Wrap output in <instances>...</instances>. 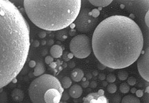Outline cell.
<instances>
[{
    "mask_svg": "<svg viewBox=\"0 0 149 103\" xmlns=\"http://www.w3.org/2000/svg\"><path fill=\"white\" fill-rule=\"evenodd\" d=\"M112 1L111 0H91L90 3L95 7H107L110 5Z\"/></svg>",
    "mask_w": 149,
    "mask_h": 103,
    "instance_id": "9a60e30c",
    "label": "cell"
},
{
    "mask_svg": "<svg viewBox=\"0 0 149 103\" xmlns=\"http://www.w3.org/2000/svg\"><path fill=\"white\" fill-rule=\"evenodd\" d=\"M98 74V72L97 71H94L93 72V73H92V75H94V76H97Z\"/></svg>",
    "mask_w": 149,
    "mask_h": 103,
    "instance_id": "74e56055",
    "label": "cell"
},
{
    "mask_svg": "<svg viewBox=\"0 0 149 103\" xmlns=\"http://www.w3.org/2000/svg\"><path fill=\"white\" fill-rule=\"evenodd\" d=\"M118 76L120 81H125L128 78V73L125 71H120L118 72Z\"/></svg>",
    "mask_w": 149,
    "mask_h": 103,
    "instance_id": "d6986e66",
    "label": "cell"
},
{
    "mask_svg": "<svg viewBox=\"0 0 149 103\" xmlns=\"http://www.w3.org/2000/svg\"><path fill=\"white\" fill-rule=\"evenodd\" d=\"M54 61V58L51 56H46L45 59V62L48 65H49V64H52Z\"/></svg>",
    "mask_w": 149,
    "mask_h": 103,
    "instance_id": "cb8c5ba5",
    "label": "cell"
},
{
    "mask_svg": "<svg viewBox=\"0 0 149 103\" xmlns=\"http://www.w3.org/2000/svg\"><path fill=\"white\" fill-rule=\"evenodd\" d=\"M106 78V75L103 73H101L98 75V79L100 80L101 81H104Z\"/></svg>",
    "mask_w": 149,
    "mask_h": 103,
    "instance_id": "83f0119b",
    "label": "cell"
},
{
    "mask_svg": "<svg viewBox=\"0 0 149 103\" xmlns=\"http://www.w3.org/2000/svg\"><path fill=\"white\" fill-rule=\"evenodd\" d=\"M84 76V72L79 68H76L71 72V78L75 82L81 81Z\"/></svg>",
    "mask_w": 149,
    "mask_h": 103,
    "instance_id": "8fae6325",
    "label": "cell"
},
{
    "mask_svg": "<svg viewBox=\"0 0 149 103\" xmlns=\"http://www.w3.org/2000/svg\"><path fill=\"white\" fill-rule=\"evenodd\" d=\"M107 91L109 93H110V94H114L117 91V87H116V85L115 84L111 83V84H110L107 85Z\"/></svg>",
    "mask_w": 149,
    "mask_h": 103,
    "instance_id": "ffe728a7",
    "label": "cell"
},
{
    "mask_svg": "<svg viewBox=\"0 0 149 103\" xmlns=\"http://www.w3.org/2000/svg\"><path fill=\"white\" fill-rule=\"evenodd\" d=\"M84 103H109L104 94L97 93H90L84 98Z\"/></svg>",
    "mask_w": 149,
    "mask_h": 103,
    "instance_id": "9c48e42d",
    "label": "cell"
},
{
    "mask_svg": "<svg viewBox=\"0 0 149 103\" xmlns=\"http://www.w3.org/2000/svg\"><path fill=\"white\" fill-rule=\"evenodd\" d=\"M61 98H62V100H63V101L68 100L69 98V94L66 92L63 93V94H62V95H61Z\"/></svg>",
    "mask_w": 149,
    "mask_h": 103,
    "instance_id": "484cf974",
    "label": "cell"
},
{
    "mask_svg": "<svg viewBox=\"0 0 149 103\" xmlns=\"http://www.w3.org/2000/svg\"><path fill=\"white\" fill-rule=\"evenodd\" d=\"M131 93H132V94H133V93H135L136 91V88H132L131 89Z\"/></svg>",
    "mask_w": 149,
    "mask_h": 103,
    "instance_id": "f35d334b",
    "label": "cell"
},
{
    "mask_svg": "<svg viewBox=\"0 0 149 103\" xmlns=\"http://www.w3.org/2000/svg\"><path fill=\"white\" fill-rule=\"evenodd\" d=\"M98 69H100V70H103V69L106 68V67H105L104 65H103V64H102V63H100L98 64Z\"/></svg>",
    "mask_w": 149,
    "mask_h": 103,
    "instance_id": "836d02e7",
    "label": "cell"
},
{
    "mask_svg": "<svg viewBox=\"0 0 149 103\" xmlns=\"http://www.w3.org/2000/svg\"><path fill=\"white\" fill-rule=\"evenodd\" d=\"M63 93L56 88L48 89L44 95V103H59Z\"/></svg>",
    "mask_w": 149,
    "mask_h": 103,
    "instance_id": "ba28073f",
    "label": "cell"
},
{
    "mask_svg": "<svg viewBox=\"0 0 149 103\" xmlns=\"http://www.w3.org/2000/svg\"><path fill=\"white\" fill-rule=\"evenodd\" d=\"M91 43L94 54L100 63L112 69H123L137 60L144 38L141 29L132 19L116 15L98 24Z\"/></svg>",
    "mask_w": 149,
    "mask_h": 103,
    "instance_id": "6da1fadb",
    "label": "cell"
},
{
    "mask_svg": "<svg viewBox=\"0 0 149 103\" xmlns=\"http://www.w3.org/2000/svg\"><path fill=\"white\" fill-rule=\"evenodd\" d=\"M106 81L107 82L113 83L116 81V76L113 73L109 74L106 77Z\"/></svg>",
    "mask_w": 149,
    "mask_h": 103,
    "instance_id": "44dd1931",
    "label": "cell"
},
{
    "mask_svg": "<svg viewBox=\"0 0 149 103\" xmlns=\"http://www.w3.org/2000/svg\"><path fill=\"white\" fill-rule=\"evenodd\" d=\"M56 88L64 92L58 81L53 75L44 74L34 80L29 88V97L33 103H44V95L48 89Z\"/></svg>",
    "mask_w": 149,
    "mask_h": 103,
    "instance_id": "277c9868",
    "label": "cell"
},
{
    "mask_svg": "<svg viewBox=\"0 0 149 103\" xmlns=\"http://www.w3.org/2000/svg\"><path fill=\"white\" fill-rule=\"evenodd\" d=\"M59 103H67L66 102H65V101H62V102H59Z\"/></svg>",
    "mask_w": 149,
    "mask_h": 103,
    "instance_id": "7bdbcfd3",
    "label": "cell"
},
{
    "mask_svg": "<svg viewBox=\"0 0 149 103\" xmlns=\"http://www.w3.org/2000/svg\"><path fill=\"white\" fill-rule=\"evenodd\" d=\"M29 48L30 29L27 21L13 3L0 0V89L20 72Z\"/></svg>",
    "mask_w": 149,
    "mask_h": 103,
    "instance_id": "7a4b0ae2",
    "label": "cell"
},
{
    "mask_svg": "<svg viewBox=\"0 0 149 103\" xmlns=\"http://www.w3.org/2000/svg\"><path fill=\"white\" fill-rule=\"evenodd\" d=\"M40 45V42L38 41H35L33 42V46L35 47H38Z\"/></svg>",
    "mask_w": 149,
    "mask_h": 103,
    "instance_id": "e575fe53",
    "label": "cell"
},
{
    "mask_svg": "<svg viewBox=\"0 0 149 103\" xmlns=\"http://www.w3.org/2000/svg\"><path fill=\"white\" fill-rule=\"evenodd\" d=\"M120 101H121V97L119 95H115L113 98V103H120Z\"/></svg>",
    "mask_w": 149,
    "mask_h": 103,
    "instance_id": "d4e9b609",
    "label": "cell"
},
{
    "mask_svg": "<svg viewBox=\"0 0 149 103\" xmlns=\"http://www.w3.org/2000/svg\"><path fill=\"white\" fill-rule=\"evenodd\" d=\"M23 3L31 21L37 27L49 31L68 27L76 20L81 7L80 0H25Z\"/></svg>",
    "mask_w": 149,
    "mask_h": 103,
    "instance_id": "3957f363",
    "label": "cell"
},
{
    "mask_svg": "<svg viewBox=\"0 0 149 103\" xmlns=\"http://www.w3.org/2000/svg\"><path fill=\"white\" fill-rule=\"evenodd\" d=\"M65 31H63V32H60V36H58L57 38H58V39H60V40H61V41H64V40H65L66 38H68V36H67V34L65 33Z\"/></svg>",
    "mask_w": 149,
    "mask_h": 103,
    "instance_id": "7402d4cb",
    "label": "cell"
},
{
    "mask_svg": "<svg viewBox=\"0 0 149 103\" xmlns=\"http://www.w3.org/2000/svg\"><path fill=\"white\" fill-rule=\"evenodd\" d=\"M54 43V41H53V40H49L48 41V45H52Z\"/></svg>",
    "mask_w": 149,
    "mask_h": 103,
    "instance_id": "8d00e7d4",
    "label": "cell"
},
{
    "mask_svg": "<svg viewBox=\"0 0 149 103\" xmlns=\"http://www.w3.org/2000/svg\"><path fill=\"white\" fill-rule=\"evenodd\" d=\"M89 85H90V87L92 88H95L97 87V82L95 81H91V82L89 84Z\"/></svg>",
    "mask_w": 149,
    "mask_h": 103,
    "instance_id": "4316f807",
    "label": "cell"
},
{
    "mask_svg": "<svg viewBox=\"0 0 149 103\" xmlns=\"http://www.w3.org/2000/svg\"><path fill=\"white\" fill-rule=\"evenodd\" d=\"M50 54L53 58H59L63 55V49L60 46L58 45H53L51 47Z\"/></svg>",
    "mask_w": 149,
    "mask_h": 103,
    "instance_id": "7c38bea8",
    "label": "cell"
},
{
    "mask_svg": "<svg viewBox=\"0 0 149 103\" xmlns=\"http://www.w3.org/2000/svg\"><path fill=\"white\" fill-rule=\"evenodd\" d=\"M45 41H44V42H42V45H45Z\"/></svg>",
    "mask_w": 149,
    "mask_h": 103,
    "instance_id": "b9f144b4",
    "label": "cell"
},
{
    "mask_svg": "<svg viewBox=\"0 0 149 103\" xmlns=\"http://www.w3.org/2000/svg\"><path fill=\"white\" fill-rule=\"evenodd\" d=\"M83 89L79 85L75 84L70 87L69 94L70 97L73 98H78L80 97L82 94Z\"/></svg>",
    "mask_w": 149,
    "mask_h": 103,
    "instance_id": "30bf717a",
    "label": "cell"
},
{
    "mask_svg": "<svg viewBox=\"0 0 149 103\" xmlns=\"http://www.w3.org/2000/svg\"><path fill=\"white\" fill-rule=\"evenodd\" d=\"M92 73H86V78H87L88 80H90V79H91V78H92Z\"/></svg>",
    "mask_w": 149,
    "mask_h": 103,
    "instance_id": "d590c367",
    "label": "cell"
},
{
    "mask_svg": "<svg viewBox=\"0 0 149 103\" xmlns=\"http://www.w3.org/2000/svg\"><path fill=\"white\" fill-rule=\"evenodd\" d=\"M98 93H100V94H104V91H103V90H102V89H100V90H99Z\"/></svg>",
    "mask_w": 149,
    "mask_h": 103,
    "instance_id": "ab89813d",
    "label": "cell"
},
{
    "mask_svg": "<svg viewBox=\"0 0 149 103\" xmlns=\"http://www.w3.org/2000/svg\"><path fill=\"white\" fill-rule=\"evenodd\" d=\"M121 103H141V102L137 97L132 95H128L122 98Z\"/></svg>",
    "mask_w": 149,
    "mask_h": 103,
    "instance_id": "2e32d148",
    "label": "cell"
},
{
    "mask_svg": "<svg viewBox=\"0 0 149 103\" xmlns=\"http://www.w3.org/2000/svg\"><path fill=\"white\" fill-rule=\"evenodd\" d=\"M107 85V81H106V82H104H104H103V87H106Z\"/></svg>",
    "mask_w": 149,
    "mask_h": 103,
    "instance_id": "60d3db41",
    "label": "cell"
},
{
    "mask_svg": "<svg viewBox=\"0 0 149 103\" xmlns=\"http://www.w3.org/2000/svg\"><path fill=\"white\" fill-rule=\"evenodd\" d=\"M128 85H131V86H133L134 85H135L136 82V80L135 79V78H134V77H132V76H131L130 77V78L128 79Z\"/></svg>",
    "mask_w": 149,
    "mask_h": 103,
    "instance_id": "603a6c76",
    "label": "cell"
},
{
    "mask_svg": "<svg viewBox=\"0 0 149 103\" xmlns=\"http://www.w3.org/2000/svg\"><path fill=\"white\" fill-rule=\"evenodd\" d=\"M69 47L73 55L79 59L87 58L93 50L90 38L84 34H78L73 37Z\"/></svg>",
    "mask_w": 149,
    "mask_h": 103,
    "instance_id": "5b68a950",
    "label": "cell"
},
{
    "mask_svg": "<svg viewBox=\"0 0 149 103\" xmlns=\"http://www.w3.org/2000/svg\"><path fill=\"white\" fill-rule=\"evenodd\" d=\"M148 11L146 12V16H145V22H146V24L147 25V26L148 27Z\"/></svg>",
    "mask_w": 149,
    "mask_h": 103,
    "instance_id": "f546056e",
    "label": "cell"
},
{
    "mask_svg": "<svg viewBox=\"0 0 149 103\" xmlns=\"http://www.w3.org/2000/svg\"><path fill=\"white\" fill-rule=\"evenodd\" d=\"M11 96L13 99L16 101H22L24 99V93L21 89L16 88L13 90L11 93Z\"/></svg>",
    "mask_w": 149,
    "mask_h": 103,
    "instance_id": "5bb4252c",
    "label": "cell"
},
{
    "mask_svg": "<svg viewBox=\"0 0 149 103\" xmlns=\"http://www.w3.org/2000/svg\"><path fill=\"white\" fill-rule=\"evenodd\" d=\"M45 67L44 64L41 62H38L36 63V65L34 69L33 75L36 76H40L45 72Z\"/></svg>",
    "mask_w": 149,
    "mask_h": 103,
    "instance_id": "4fadbf2b",
    "label": "cell"
},
{
    "mask_svg": "<svg viewBox=\"0 0 149 103\" xmlns=\"http://www.w3.org/2000/svg\"><path fill=\"white\" fill-rule=\"evenodd\" d=\"M137 61V67L139 72L146 81H149V73H148V62H149V49L147 48L144 53L141 52Z\"/></svg>",
    "mask_w": 149,
    "mask_h": 103,
    "instance_id": "52a82bcc",
    "label": "cell"
},
{
    "mask_svg": "<svg viewBox=\"0 0 149 103\" xmlns=\"http://www.w3.org/2000/svg\"><path fill=\"white\" fill-rule=\"evenodd\" d=\"M38 36L40 37V38H44L45 36H46V33L44 32H40L39 34H38Z\"/></svg>",
    "mask_w": 149,
    "mask_h": 103,
    "instance_id": "d6a6232c",
    "label": "cell"
},
{
    "mask_svg": "<svg viewBox=\"0 0 149 103\" xmlns=\"http://www.w3.org/2000/svg\"><path fill=\"white\" fill-rule=\"evenodd\" d=\"M72 80L68 76H65L61 81V85L63 89H67L72 85Z\"/></svg>",
    "mask_w": 149,
    "mask_h": 103,
    "instance_id": "e0dca14e",
    "label": "cell"
},
{
    "mask_svg": "<svg viewBox=\"0 0 149 103\" xmlns=\"http://www.w3.org/2000/svg\"><path fill=\"white\" fill-rule=\"evenodd\" d=\"M119 89L122 93L127 94L130 91V88L129 85L127 83H122L119 86Z\"/></svg>",
    "mask_w": 149,
    "mask_h": 103,
    "instance_id": "ac0fdd59",
    "label": "cell"
},
{
    "mask_svg": "<svg viewBox=\"0 0 149 103\" xmlns=\"http://www.w3.org/2000/svg\"><path fill=\"white\" fill-rule=\"evenodd\" d=\"M95 10L92 11L88 9H82L77 16L75 21L77 30L81 33H87L94 29L98 23V16L95 13Z\"/></svg>",
    "mask_w": 149,
    "mask_h": 103,
    "instance_id": "8992f818",
    "label": "cell"
},
{
    "mask_svg": "<svg viewBox=\"0 0 149 103\" xmlns=\"http://www.w3.org/2000/svg\"><path fill=\"white\" fill-rule=\"evenodd\" d=\"M136 94L137 97H141L143 95V91H141V90H139V91H136Z\"/></svg>",
    "mask_w": 149,
    "mask_h": 103,
    "instance_id": "1f68e13d",
    "label": "cell"
},
{
    "mask_svg": "<svg viewBox=\"0 0 149 103\" xmlns=\"http://www.w3.org/2000/svg\"><path fill=\"white\" fill-rule=\"evenodd\" d=\"M89 84H90V82H89L88 81H84V82H82L81 86H82L83 88H86V87H87L89 85Z\"/></svg>",
    "mask_w": 149,
    "mask_h": 103,
    "instance_id": "f1b7e54d",
    "label": "cell"
},
{
    "mask_svg": "<svg viewBox=\"0 0 149 103\" xmlns=\"http://www.w3.org/2000/svg\"><path fill=\"white\" fill-rule=\"evenodd\" d=\"M36 65V63L35 61H34V60H31V61L29 62V67H30L31 68H34V67H35Z\"/></svg>",
    "mask_w": 149,
    "mask_h": 103,
    "instance_id": "4dcf8cb0",
    "label": "cell"
}]
</instances>
